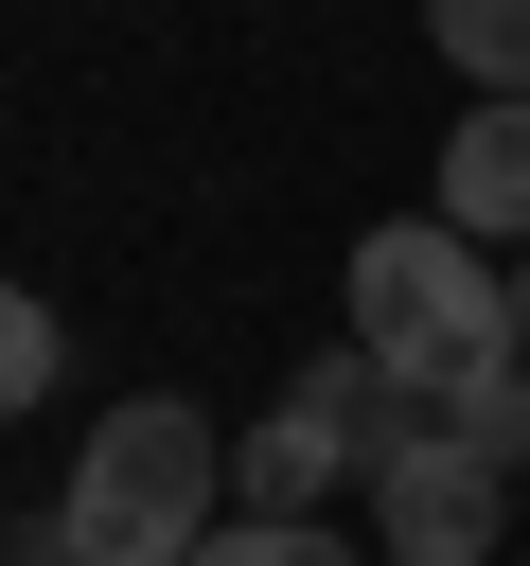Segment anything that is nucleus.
Masks as SVG:
<instances>
[{
    "label": "nucleus",
    "instance_id": "obj_1",
    "mask_svg": "<svg viewBox=\"0 0 530 566\" xmlns=\"http://www.w3.org/2000/svg\"><path fill=\"white\" fill-rule=\"evenodd\" d=\"M230 531V424L177 389H124L53 478V566H194Z\"/></svg>",
    "mask_w": 530,
    "mask_h": 566
},
{
    "label": "nucleus",
    "instance_id": "obj_2",
    "mask_svg": "<svg viewBox=\"0 0 530 566\" xmlns=\"http://www.w3.org/2000/svg\"><path fill=\"white\" fill-rule=\"evenodd\" d=\"M353 354L406 389V407H442V389H477V371H512L530 336H512V265L477 248V230H442V212H389V230H353Z\"/></svg>",
    "mask_w": 530,
    "mask_h": 566
},
{
    "label": "nucleus",
    "instance_id": "obj_3",
    "mask_svg": "<svg viewBox=\"0 0 530 566\" xmlns=\"http://www.w3.org/2000/svg\"><path fill=\"white\" fill-rule=\"evenodd\" d=\"M406 424V389L336 336L318 371H283V407L265 424H230V513H336L353 478H371V442Z\"/></svg>",
    "mask_w": 530,
    "mask_h": 566
},
{
    "label": "nucleus",
    "instance_id": "obj_4",
    "mask_svg": "<svg viewBox=\"0 0 530 566\" xmlns=\"http://www.w3.org/2000/svg\"><path fill=\"white\" fill-rule=\"evenodd\" d=\"M353 495H371V548H389V566H495V531H512V478H495L459 424H424V407L371 442Z\"/></svg>",
    "mask_w": 530,
    "mask_h": 566
},
{
    "label": "nucleus",
    "instance_id": "obj_5",
    "mask_svg": "<svg viewBox=\"0 0 530 566\" xmlns=\"http://www.w3.org/2000/svg\"><path fill=\"white\" fill-rule=\"evenodd\" d=\"M442 230H477V248H530V106H459L442 124V195H424Z\"/></svg>",
    "mask_w": 530,
    "mask_h": 566
},
{
    "label": "nucleus",
    "instance_id": "obj_6",
    "mask_svg": "<svg viewBox=\"0 0 530 566\" xmlns=\"http://www.w3.org/2000/svg\"><path fill=\"white\" fill-rule=\"evenodd\" d=\"M424 35L477 106H530V0H424Z\"/></svg>",
    "mask_w": 530,
    "mask_h": 566
},
{
    "label": "nucleus",
    "instance_id": "obj_7",
    "mask_svg": "<svg viewBox=\"0 0 530 566\" xmlns=\"http://www.w3.org/2000/svg\"><path fill=\"white\" fill-rule=\"evenodd\" d=\"M194 566H389V548H353L336 513H230V531H212Z\"/></svg>",
    "mask_w": 530,
    "mask_h": 566
},
{
    "label": "nucleus",
    "instance_id": "obj_8",
    "mask_svg": "<svg viewBox=\"0 0 530 566\" xmlns=\"http://www.w3.org/2000/svg\"><path fill=\"white\" fill-rule=\"evenodd\" d=\"M424 424H459V442H477V460L512 478V460H530V354H512V371H477V389H442Z\"/></svg>",
    "mask_w": 530,
    "mask_h": 566
},
{
    "label": "nucleus",
    "instance_id": "obj_9",
    "mask_svg": "<svg viewBox=\"0 0 530 566\" xmlns=\"http://www.w3.org/2000/svg\"><path fill=\"white\" fill-rule=\"evenodd\" d=\"M53 371H71V336H53V301H35V283H0V424H18V407H35Z\"/></svg>",
    "mask_w": 530,
    "mask_h": 566
},
{
    "label": "nucleus",
    "instance_id": "obj_10",
    "mask_svg": "<svg viewBox=\"0 0 530 566\" xmlns=\"http://www.w3.org/2000/svg\"><path fill=\"white\" fill-rule=\"evenodd\" d=\"M512 336H530V248H512Z\"/></svg>",
    "mask_w": 530,
    "mask_h": 566
},
{
    "label": "nucleus",
    "instance_id": "obj_11",
    "mask_svg": "<svg viewBox=\"0 0 530 566\" xmlns=\"http://www.w3.org/2000/svg\"><path fill=\"white\" fill-rule=\"evenodd\" d=\"M512 566H530V548H512Z\"/></svg>",
    "mask_w": 530,
    "mask_h": 566
}]
</instances>
